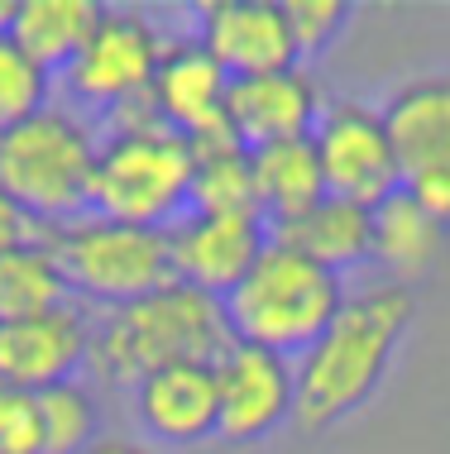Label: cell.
<instances>
[{
    "mask_svg": "<svg viewBox=\"0 0 450 454\" xmlns=\"http://www.w3.org/2000/svg\"><path fill=\"white\" fill-rule=\"evenodd\" d=\"M48 244L58 254V268H63L72 297H87L106 311H120V306L144 301L154 292H163L168 282H178L168 230L77 215L72 225L48 230Z\"/></svg>",
    "mask_w": 450,
    "mask_h": 454,
    "instance_id": "cell-6",
    "label": "cell"
},
{
    "mask_svg": "<svg viewBox=\"0 0 450 454\" xmlns=\"http://www.w3.org/2000/svg\"><path fill=\"white\" fill-rule=\"evenodd\" d=\"M312 149L331 196L374 211L398 192V153L388 139L383 110H369L359 101H326L312 129Z\"/></svg>",
    "mask_w": 450,
    "mask_h": 454,
    "instance_id": "cell-9",
    "label": "cell"
},
{
    "mask_svg": "<svg viewBox=\"0 0 450 454\" xmlns=\"http://www.w3.org/2000/svg\"><path fill=\"white\" fill-rule=\"evenodd\" d=\"M345 301L350 292L336 273H326L307 254L288 249L283 239H269L259 263L225 297V316L240 345H259L283 359H297L321 340V330L336 321Z\"/></svg>",
    "mask_w": 450,
    "mask_h": 454,
    "instance_id": "cell-4",
    "label": "cell"
},
{
    "mask_svg": "<svg viewBox=\"0 0 450 454\" xmlns=\"http://www.w3.org/2000/svg\"><path fill=\"white\" fill-rule=\"evenodd\" d=\"M283 15H288V29H293V43H297V63H307V58H321L340 39V29L350 20V5L345 0H283Z\"/></svg>",
    "mask_w": 450,
    "mask_h": 454,
    "instance_id": "cell-25",
    "label": "cell"
},
{
    "mask_svg": "<svg viewBox=\"0 0 450 454\" xmlns=\"http://www.w3.org/2000/svg\"><path fill=\"white\" fill-rule=\"evenodd\" d=\"M111 139L96 153L91 215L144 230H173L192 211V144L154 115L149 101L115 110Z\"/></svg>",
    "mask_w": 450,
    "mask_h": 454,
    "instance_id": "cell-3",
    "label": "cell"
},
{
    "mask_svg": "<svg viewBox=\"0 0 450 454\" xmlns=\"http://www.w3.org/2000/svg\"><path fill=\"white\" fill-rule=\"evenodd\" d=\"M87 359H91V321L77 306L0 325V387L39 397L58 383H77V368Z\"/></svg>",
    "mask_w": 450,
    "mask_h": 454,
    "instance_id": "cell-13",
    "label": "cell"
},
{
    "mask_svg": "<svg viewBox=\"0 0 450 454\" xmlns=\"http://www.w3.org/2000/svg\"><path fill=\"white\" fill-rule=\"evenodd\" d=\"M235 345L225 301L187 282H168L163 292L106 311L91 330V368L115 387H135L139 378L173 364H221Z\"/></svg>",
    "mask_w": 450,
    "mask_h": 454,
    "instance_id": "cell-2",
    "label": "cell"
},
{
    "mask_svg": "<svg viewBox=\"0 0 450 454\" xmlns=\"http://www.w3.org/2000/svg\"><path fill=\"white\" fill-rule=\"evenodd\" d=\"M63 306H72V292L48 235L0 254V325L63 311Z\"/></svg>",
    "mask_w": 450,
    "mask_h": 454,
    "instance_id": "cell-22",
    "label": "cell"
},
{
    "mask_svg": "<svg viewBox=\"0 0 450 454\" xmlns=\"http://www.w3.org/2000/svg\"><path fill=\"white\" fill-rule=\"evenodd\" d=\"M192 211L206 215H259L254 196V158L249 149L230 134V125L192 134Z\"/></svg>",
    "mask_w": 450,
    "mask_h": 454,
    "instance_id": "cell-20",
    "label": "cell"
},
{
    "mask_svg": "<svg viewBox=\"0 0 450 454\" xmlns=\"http://www.w3.org/2000/svg\"><path fill=\"white\" fill-rule=\"evenodd\" d=\"M216 435L230 445H254L273 435L283 421H293L297 407V368L293 359L259 345H230L225 359L216 364Z\"/></svg>",
    "mask_w": 450,
    "mask_h": 454,
    "instance_id": "cell-10",
    "label": "cell"
},
{
    "mask_svg": "<svg viewBox=\"0 0 450 454\" xmlns=\"http://www.w3.org/2000/svg\"><path fill=\"white\" fill-rule=\"evenodd\" d=\"M43 235H48V230L34 225V220L24 215L5 192H0V254H5V249H20V244H34V239H43Z\"/></svg>",
    "mask_w": 450,
    "mask_h": 454,
    "instance_id": "cell-27",
    "label": "cell"
},
{
    "mask_svg": "<svg viewBox=\"0 0 450 454\" xmlns=\"http://www.w3.org/2000/svg\"><path fill=\"white\" fill-rule=\"evenodd\" d=\"M412 316H417V297H412V287H398V282L355 292L340 306V316L321 330V340L293 359L297 368L293 421L302 431H326V426L345 421L350 411H359L379 392Z\"/></svg>",
    "mask_w": 450,
    "mask_h": 454,
    "instance_id": "cell-1",
    "label": "cell"
},
{
    "mask_svg": "<svg viewBox=\"0 0 450 454\" xmlns=\"http://www.w3.org/2000/svg\"><path fill=\"white\" fill-rule=\"evenodd\" d=\"M48 106H53V72H43L10 34H0V134Z\"/></svg>",
    "mask_w": 450,
    "mask_h": 454,
    "instance_id": "cell-23",
    "label": "cell"
},
{
    "mask_svg": "<svg viewBox=\"0 0 450 454\" xmlns=\"http://www.w3.org/2000/svg\"><path fill=\"white\" fill-rule=\"evenodd\" d=\"M96 153L101 144L87 120L67 106H48L34 120L0 134V192L34 225H72L91 206Z\"/></svg>",
    "mask_w": 450,
    "mask_h": 454,
    "instance_id": "cell-5",
    "label": "cell"
},
{
    "mask_svg": "<svg viewBox=\"0 0 450 454\" xmlns=\"http://www.w3.org/2000/svg\"><path fill=\"white\" fill-rule=\"evenodd\" d=\"M197 43L216 58V67L230 82L302 67L283 0H211V5H201Z\"/></svg>",
    "mask_w": 450,
    "mask_h": 454,
    "instance_id": "cell-12",
    "label": "cell"
},
{
    "mask_svg": "<svg viewBox=\"0 0 450 454\" xmlns=\"http://www.w3.org/2000/svg\"><path fill=\"white\" fill-rule=\"evenodd\" d=\"M163 48L168 39L158 34V24L149 15H139V10H106L87 48L58 72V82H63V91L77 106L115 115L125 106L149 101Z\"/></svg>",
    "mask_w": 450,
    "mask_h": 454,
    "instance_id": "cell-7",
    "label": "cell"
},
{
    "mask_svg": "<svg viewBox=\"0 0 450 454\" xmlns=\"http://www.w3.org/2000/svg\"><path fill=\"white\" fill-rule=\"evenodd\" d=\"M273 239H283L288 249L307 254L312 263L326 268V273L345 278L350 268H364L374 259V211L345 201V196H326V201H316L307 215L278 225Z\"/></svg>",
    "mask_w": 450,
    "mask_h": 454,
    "instance_id": "cell-17",
    "label": "cell"
},
{
    "mask_svg": "<svg viewBox=\"0 0 450 454\" xmlns=\"http://www.w3.org/2000/svg\"><path fill=\"white\" fill-rule=\"evenodd\" d=\"M269 225L264 215H206L187 211L168 230V249H173V278L187 282L211 297H230L245 282V273L259 263L269 249Z\"/></svg>",
    "mask_w": 450,
    "mask_h": 454,
    "instance_id": "cell-11",
    "label": "cell"
},
{
    "mask_svg": "<svg viewBox=\"0 0 450 454\" xmlns=\"http://www.w3.org/2000/svg\"><path fill=\"white\" fill-rule=\"evenodd\" d=\"M321 91L302 67L269 72V77L230 82L225 96V125L245 149H269V144L307 139L321 120Z\"/></svg>",
    "mask_w": 450,
    "mask_h": 454,
    "instance_id": "cell-14",
    "label": "cell"
},
{
    "mask_svg": "<svg viewBox=\"0 0 450 454\" xmlns=\"http://www.w3.org/2000/svg\"><path fill=\"white\" fill-rule=\"evenodd\" d=\"M446 239H450L446 220L398 187L388 201L374 206V259L369 263H379L388 273V282L412 287V282L441 259Z\"/></svg>",
    "mask_w": 450,
    "mask_h": 454,
    "instance_id": "cell-18",
    "label": "cell"
},
{
    "mask_svg": "<svg viewBox=\"0 0 450 454\" xmlns=\"http://www.w3.org/2000/svg\"><path fill=\"white\" fill-rule=\"evenodd\" d=\"M225 96L230 77L216 67V58L197 39H168L163 63H158L149 87V106L168 129L192 139L201 129L225 125Z\"/></svg>",
    "mask_w": 450,
    "mask_h": 454,
    "instance_id": "cell-16",
    "label": "cell"
},
{
    "mask_svg": "<svg viewBox=\"0 0 450 454\" xmlns=\"http://www.w3.org/2000/svg\"><path fill=\"white\" fill-rule=\"evenodd\" d=\"M87 454H149V450L135 445V440H96Z\"/></svg>",
    "mask_w": 450,
    "mask_h": 454,
    "instance_id": "cell-28",
    "label": "cell"
},
{
    "mask_svg": "<svg viewBox=\"0 0 450 454\" xmlns=\"http://www.w3.org/2000/svg\"><path fill=\"white\" fill-rule=\"evenodd\" d=\"M383 125L398 153V187L450 225V77H422L388 96Z\"/></svg>",
    "mask_w": 450,
    "mask_h": 454,
    "instance_id": "cell-8",
    "label": "cell"
},
{
    "mask_svg": "<svg viewBox=\"0 0 450 454\" xmlns=\"http://www.w3.org/2000/svg\"><path fill=\"white\" fill-rule=\"evenodd\" d=\"M139 426L163 445H201L216 435V368L211 364H173L139 378L130 387Z\"/></svg>",
    "mask_w": 450,
    "mask_h": 454,
    "instance_id": "cell-15",
    "label": "cell"
},
{
    "mask_svg": "<svg viewBox=\"0 0 450 454\" xmlns=\"http://www.w3.org/2000/svg\"><path fill=\"white\" fill-rule=\"evenodd\" d=\"M10 20H15V0H0V34L10 29Z\"/></svg>",
    "mask_w": 450,
    "mask_h": 454,
    "instance_id": "cell-29",
    "label": "cell"
},
{
    "mask_svg": "<svg viewBox=\"0 0 450 454\" xmlns=\"http://www.w3.org/2000/svg\"><path fill=\"white\" fill-rule=\"evenodd\" d=\"M0 454H43V421L34 392L0 387Z\"/></svg>",
    "mask_w": 450,
    "mask_h": 454,
    "instance_id": "cell-26",
    "label": "cell"
},
{
    "mask_svg": "<svg viewBox=\"0 0 450 454\" xmlns=\"http://www.w3.org/2000/svg\"><path fill=\"white\" fill-rule=\"evenodd\" d=\"M249 158H254V196H259V215L269 225V235L331 196L321 177V163H316L312 134L307 139L269 144V149H249Z\"/></svg>",
    "mask_w": 450,
    "mask_h": 454,
    "instance_id": "cell-19",
    "label": "cell"
},
{
    "mask_svg": "<svg viewBox=\"0 0 450 454\" xmlns=\"http://www.w3.org/2000/svg\"><path fill=\"white\" fill-rule=\"evenodd\" d=\"M43 454H87L96 445V402L82 383H58L39 392Z\"/></svg>",
    "mask_w": 450,
    "mask_h": 454,
    "instance_id": "cell-24",
    "label": "cell"
},
{
    "mask_svg": "<svg viewBox=\"0 0 450 454\" xmlns=\"http://www.w3.org/2000/svg\"><path fill=\"white\" fill-rule=\"evenodd\" d=\"M101 15H106V5H96V0H15V20H10L5 34L43 72L58 77L87 48Z\"/></svg>",
    "mask_w": 450,
    "mask_h": 454,
    "instance_id": "cell-21",
    "label": "cell"
}]
</instances>
